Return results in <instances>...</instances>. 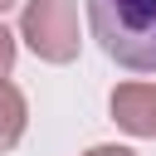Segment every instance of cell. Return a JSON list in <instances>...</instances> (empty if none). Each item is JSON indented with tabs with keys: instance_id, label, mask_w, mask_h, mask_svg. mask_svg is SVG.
I'll use <instances>...</instances> for the list:
<instances>
[{
	"instance_id": "7a4b0ae2",
	"label": "cell",
	"mask_w": 156,
	"mask_h": 156,
	"mask_svg": "<svg viewBox=\"0 0 156 156\" xmlns=\"http://www.w3.org/2000/svg\"><path fill=\"white\" fill-rule=\"evenodd\" d=\"M20 34L44 63L78 58V0H29L20 15Z\"/></svg>"
},
{
	"instance_id": "3957f363",
	"label": "cell",
	"mask_w": 156,
	"mask_h": 156,
	"mask_svg": "<svg viewBox=\"0 0 156 156\" xmlns=\"http://www.w3.org/2000/svg\"><path fill=\"white\" fill-rule=\"evenodd\" d=\"M112 117L132 136H156V83H122L112 93Z\"/></svg>"
},
{
	"instance_id": "8992f818",
	"label": "cell",
	"mask_w": 156,
	"mask_h": 156,
	"mask_svg": "<svg viewBox=\"0 0 156 156\" xmlns=\"http://www.w3.org/2000/svg\"><path fill=\"white\" fill-rule=\"evenodd\" d=\"M83 156H136V151H127V146H93V151H83Z\"/></svg>"
},
{
	"instance_id": "6da1fadb",
	"label": "cell",
	"mask_w": 156,
	"mask_h": 156,
	"mask_svg": "<svg viewBox=\"0 0 156 156\" xmlns=\"http://www.w3.org/2000/svg\"><path fill=\"white\" fill-rule=\"evenodd\" d=\"M102 54L127 73H156V0H88Z\"/></svg>"
},
{
	"instance_id": "5b68a950",
	"label": "cell",
	"mask_w": 156,
	"mask_h": 156,
	"mask_svg": "<svg viewBox=\"0 0 156 156\" xmlns=\"http://www.w3.org/2000/svg\"><path fill=\"white\" fill-rule=\"evenodd\" d=\"M10 63H15V34L0 24V83H5V73H10Z\"/></svg>"
},
{
	"instance_id": "52a82bcc",
	"label": "cell",
	"mask_w": 156,
	"mask_h": 156,
	"mask_svg": "<svg viewBox=\"0 0 156 156\" xmlns=\"http://www.w3.org/2000/svg\"><path fill=\"white\" fill-rule=\"evenodd\" d=\"M10 5H15V0H0V15H5V10H10Z\"/></svg>"
},
{
	"instance_id": "277c9868",
	"label": "cell",
	"mask_w": 156,
	"mask_h": 156,
	"mask_svg": "<svg viewBox=\"0 0 156 156\" xmlns=\"http://www.w3.org/2000/svg\"><path fill=\"white\" fill-rule=\"evenodd\" d=\"M24 122H29L24 93H20L15 83H0V151H10V146L24 136Z\"/></svg>"
}]
</instances>
